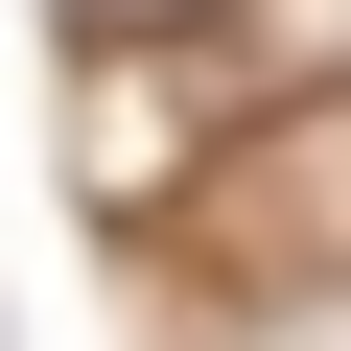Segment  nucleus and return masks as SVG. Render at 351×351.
<instances>
[{
    "label": "nucleus",
    "instance_id": "nucleus-1",
    "mask_svg": "<svg viewBox=\"0 0 351 351\" xmlns=\"http://www.w3.org/2000/svg\"><path fill=\"white\" fill-rule=\"evenodd\" d=\"M211 258H351V94H304V117H258L234 164H211Z\"/></svg>",
    "mask_w": 351,
    "mask_h": 351
},
{
    "label": "nucleus",
    "instance_id": "nucleus-2",
    "mask_svg": "<svg viewBox=\"0 0 351 351\" xmlns=\"http://www.w3.org/2000/svg\"><path fill=\"white\" fill-rule=\"evenodd\" d=\"M211 94H351V0H234V24H211Z\"/></svg>",
    "mask_w": 351,
    "mask_h": 351
},
{
    "label": "nucleus",
    "instance_id": "nucleus-3",
    "mask_svg": "<svg viewBox=\"0 0 351 351\" xmlns=\"http://www.w3.org/2000/svg\"><path fill=\"white\" fill-rule=\"evenodd\" d=\"M188 351H351V258H304V281H258V304H211Z\"/></svg>",
    "mask_w": 351,
    "mask_h": 351
},
{
    "label": "nucleus",
    "instance_id": "nucleus-4",
    "mask_svg": "<svg viewBox=\"0 0 351 351\" xmlns=\"http://www.w3.org/2000/svg\"><path fill=\"white\" fill-rule=\"evenodd\" d=\"M94 47H188V24H234V0H71Z\"/></svg>",
    "mask_w": 351,
    "mask_h": 351
}]
</instances>
